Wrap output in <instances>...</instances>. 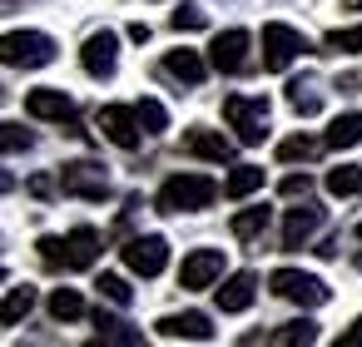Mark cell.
<instances>
[{
  "label": "cell",
  "instance_id": "cell-1",
  "mask_svg": "<svg viewBox=\"0 0 362 347\" xmlns=\"http://www.w3.org/2000/svg\"><path fill=\"white\" fill-rule=\"evenodd\" d=\"M214 199H218V184L209 174H169L154 194V208L159 213H204V208H214Z\"/></svg>",
  "mask_w": 362,
  "mask_h": 347
},
{
  "label": "cell",
  "instance_id": "cell-2",
  "mask_svg": "<svg viewBox=\"0 0 362 347\" xmlns=\"http://www.w3.org/2000/svg\"><path fill=\"white\" fill-rule=\"evenodd\" d=\"M60 45L45 35V30H6L0 35V65H11V70H45L55 65Z\"/></svg>",
  "mask_w": 362,
  "mask_h": 347
},
{
  "label": "cell",
  "instance_id": "cell-3",
  "mask_svg": "<svg viewBox=\"0 0 362 347\" xmlns=\"http://www.w3.org/2000/svg\"><path fill=\"white\" fill-rule=\"evenodd\" d=\"M223 119L233 124L238 144H263L268 139V100L263 95H228L223 100Z\"/></svg>",
  "mask_w": 362,
  "mask_h": 347
},
{
  "label": "cell",
  "instance_id": "cell-4",
  "mask_svg": "<svg viewBox=\"0 0 362 347\" xmlns=\"http://www.w3.org/2000/svg\"><path fill=\"white\" fill-rule=\"evenodd\" d=\"M258 45H263V70H273V75H283L293 60H303L313 45L303 40V30H293V25H283V20H268L263 25V35H258Z\"/></svg>",
  "mask_w": 362,
  "mask_h": 347
},
{
  "label": "cell",
  "instance_id": "cell-5",
  "mask_svg": "<svg viewBox=\"0 0 362 347\" xmlns=\"http://www.w3.org/2000/svg\"><path fill=\"white\" fill-rule=\"evenodd\" d=\"M60 189H65L70 199H90V204H105V199L115 194L105 164H95V159H70V164L60 169Z\"/></svg>",
  "mask_w": 362,
  "mask_h": 347
},
{
  "label": "cell",
  "instance_id": "cell-6",
  "mask_svg": "<svg viewBox=\"0 0 362 347\" xmlns=\"http://www.w3.org/2000/svg\"><path fill=\"white\" fill-rule=\"evenodd\" d=\"M268 288H273V298L298 302V307H322V302L332 298V288H327L322 278L303 273V268H278V273L268 278Z\"/></svg>",
  "mask_w": 362,
  "mask_h": 347
},
{
  "label": "cell",
  "instance_id": "cell-7",
  "mask_svg": "<svg viewBox=\"0 0 362 347\" xmlns=\"http://www.w3.org/2000/svg\"><path fill=\"white\" fill-rule=\"evenodd\" d=\"M248 50H253V35H248L243 25L218 30L214 45H209V65H214L218 75H243V70H248Z\"/></svg>",
  "mask_w": 362,
  "mask_h": 347
},
{
  "label": "cell",
  "instance_id": "cell-8",
  "mask_svg": "<svg viewBox=\"0 0 362 347\" xmlns=\"http://www.w3.org/2000/svg\"><path fill=\"white\" fill-rule=\"evenodd\" d=\"M100 134L115 144V149H139L144 144V124H139V110L134 105H105L100 110Z\"/></svg>",
  "mask_w": 362,
  "mask_h": 347
},
{
  "label": "cell",
  "instance_id": "cell-9",
  "mask_svg": "<svg viewBox=\"0 0 362 347\" xmlns=\"http://www.w3.org/2000/svg\"><path fill=\"white\" fill-rule=\"evenodd\" d=\"M119 258H124V268H129L134 278H159V273L169 268V243H164L159 233H144V238H129V243L119 248Z\"/></svg>",
  "mask_w": 362,
  "mask_h": 347
},
{
  "label": "cell",
  "instance_id": "cell-10",
  "mask_svg": "<svg viewBox=\"0 0 362 347\" xmlns=\"http://www.w3.org/2000/svg\"><path fill=\"white\" fill-rule=\"evenodd\" d=\"M327 223V208L322 204H313V199H303L298 208H288L283 213V248L288 253H298V248H308L313 243V233Z\"/></svg>",
  "mask_w": 362,
  "mask_h": 347
},
{
  "label": "cell",
  "instance_id": "cell-11",
  "mask_svg": "<svg viewBox=\"0 0 362 347\" xmlns=\"http://www.w3.org/2000/svg\"><path fill=\"white\" fill-rule=\"evenodd\" d=\"M80 65L90 80H110L119 70V35L115 30H95L85 45H80Z\"/></svg>",
  "mask_w": 362,
  "mask_h": 347
},
{
  "label": "cell",
  "instance_id": "cell-12",
  "mask_svg": "<svg viewBox=\"0 0 362 347\" xmlns=\"http://www.w3.org/2000/svg\"><path fill=\"white\" fill-rule=\"evenodd\" d=\"M223 278V253L218 248H194L189 258H184V268H179V288L184 293H204V288H214Z\"/></svg>",
  "mask_w": 362,
  "mask_h": 347
},
{
  "label": "cell",
  "instance_id": "cell-13",
  "mask_svg": "<svg viewBox=\"0 0 362 347\" xmlns=\"http://www.w3.org/2000/svg\"><path fill=\"white\" fill-rule=\"evenodd\" d=\"M209 60L199 55V50H169L164 60H159V75H169L174 85H184V90H199L204 80H209Z\"/></svg>",
  "mask_w": 362,
  "mask_h": 347
},
{
  "label": "cell",
  "instance_id": "cell-14",
  "mask_svg": "<svg viewBox=\"0 0 362 347\" xmlns=\"http://www.w3.org/2000/svg\"><path fill=\"white\" fill-rule=\"evenodd\" d=\"M159 337H174V342H214V317L209 312H169L154 322Z\"/></svg>",
  "mask_w": 362,
  "mask_h": 347
},
{
  "label": "cell",
  "instance_id": "cell-15",
  "mask_svg": "<svg viewBox=\"0 0 362 347\" xmlns=\"http://www.w3.org/2000/svg\"><path fill=\"white\" fill-rule=\"evenodd\" d=\"M25 114L30 119H50V124H75V100L65 90H30L25 95Z\"/></svg>",
  "mask_w": 362,
  "mask_h": 347
},
{
  "label": "cell",
  "instance_id": "cell-16",
  "mask_svg": "<svg viewBox=\"0 0 362 347\" xmlns=\"http://www.w3.org/2000/svg\"><path fill=\"white\" fill-rule=\"evenodd\" d=\"M184 154L209 159V164H228V159H233V139H228V134H218V129L194 124V129H184Z\"/></svg>",
  "mask_w": 362,
  "mask_h": 347
},
{
  "label": "cell",
  "instance_id": "cell-17",
  "mask_svg": "<svg viewBox=\"0 0 362 347\" xmlns=\"http://www.w3.org/2000/svg\"><path fill=\"white\" fill-rule=\"evenodd\" d=\"M100 253H105V238H100V228H90V223H80V228H70L65 233V268H95L100 263Z\"/></svg>",
  "mask_w": 362,
  "mask_h": 347
},
{
  "label": "cell",
  "instance_id": "cell-18",
  "mask_svg": "<svg viewBox=\"0 0 362 347\" xmlns=\"http://www.w3.org/2000/svg\"><path fill=\"white\" fill-rule=\"evenodd\" d=\"M253 298H258V278L243 268V273H233V278H223L218 288H214V302H218V312H248L253 307Z\"/></svg>",
  "mask_w": 362,
  "mask_h": 347
},
{
  "label": "cell",
  "instance_id": "cell-19",
  "mask_svg": "<svg viewBox=\"0 0 362 347\" xmlns=\"http://www.w3.org/2000/svg\"><path fill=\"white\" fill-rule=\"evenodd\" d=\"M268 223H273V208H263V204L238 208V213H233V238H238V243H258V238L268 233Z\"/></svg>",
  "mask_w": 362,
  "mask_h": 347
},
{
  "label": "cell",
  "instance_id": "cell-20",
  "mask_svg": "<svg viewBox=\"0 0 362 347\" xmlns=\"http://www.w3.org/2000/svg\"><path fill=\"white\" fill-rule=\"evenodd\" d=\"M95 327H100V337L95 342H124V347H139L144 342V332L134 327V322H124V317H115V312H95Z\"/></svg>",
  "mask_w": 362,
  "mask_h": 347
},
{
  "label": "cell",
  "instance_id": "cell-21",
  "mask_svg": "<svg viewBox=\"0 0 362 347\" xmlns=\"http://www.w3.org/2000/svg\"><path fill=\"white\" fill-rule=\"evenodd\" d=\"M322 144H327V149H357V144H362V114H357V110H352V114H337V119L327 124Z\"/></svg>",
  "mask_w": 362,
  "mask_h": 347
},
{
  "label": "cell",
  "instance_id": "cell-22",
  "mask_svg": "<svg viewBox=\"0 0 362 347\" xmlns=\"http://www.w3.org/2000/svg\"><path fill=\"white\" fill-rule=\"evenodd\" d=\"M268 342H273V347H308V342H317V322H313V317H293V322L273 327Z\"/></svg>",
  "mask_w": 362,
  "mask_h": 347
},
{
  "label": "cell",
  "instance_id": "cell-23",
  "mask_svg": "<svg viewBox=\"0 0 362 347\" xmlns=\"http://www.w3.org/2000/svg\"><path fill=\"white\" fill-rule=\"evenodd\" d=\"M30 307H35V288H30V283H21V288H11L6 298H0V322L16 327V322H25V317H30Z\"/></svg>",
  "mask_w": 362,
  "mask_h": 347
},
{
  "label": "cell",
  "instance_id": "cell-24",
  "mask_svg": "<svg viewBox=\"0 0 362 347\" xmlns=\"http://www.w3.org/2000/svg\"><path fill=\"white\" fill-rule=\"evenodd\" d=\"M288 105H293V114L313 119V114L322 110V95H317V85L303 75V80H288Z\"/></svg>",
  "mask_w": 362,
  "mask_h": 347
},
{
  "label": "cell",
  "instance_id": "cell-25",
  "mask_svg": "<svg viewBox=\"0 0 362 347\" xmlns=\"http://www.w3.org/2000/svg\"><path fill=\"white\" fill-rule=\"evenodd\" d=\"M322 149H327L322 139H313V134H293V139L278 144V164H308V159H317Z\"/></svg>",
  "mask_w": 362,
  "mask_h": 347
},
{
  "label": "cell",
  "instance_id": "cell-26",
  "mask_svg": "<svg viewBox=\"0 0 362 347\" xmlns=\"http://www.w3.org/2000/svg\"><path fill=\"white\" fill-rule=\"evenodd\" d=\"M263 179H268V174H263L258 164H238V169L223 179V194H228V199H248V194L263 189Z\"/></svg>",
  "mask_w": 362,
  "mask_h": 347
},
{
  "label": "cell",
  "instance_id": "cell-27",
  "mask_svg": "<svg viewBox=\"0 0 362 347\" xmlns=\"http://www.w3.org/2000/svg\"><path fill=\"white\" fill-rule=\"evenodd\" d=\"M327 194H332V199L362 194V164H337V169L327 174Z\"/></svg>",
  "mask_w": 362,
  "mask_h": 347
},
{
  "label": "cell",
  "instance_id": "cell-28",
  "mask_svg": "<svg viewBox=\"0 0 362 347\" xmlns=\"http://www.w3.org/2000/svg\"><path fill=\"white\" fill-rule=\"evenodd\" d=\"M50 317H55V322H75V317H85V298H80L75 288H55V293H50Z\"/></svg>",
  "mask_w": 362,
  "mask_h": 347
},
{
  "label": "cell",
  "instance_id": "cell-29",
  "mask_svg": "<svg viewBox=\"0 0 362 347\" xmlns=\"http://www.w3.org/2000/svg\"><path fill=\"white\" fill-rule=\"evenodd\" d=\"M25 149H35V129L0 119V154H25Z\"/></svg>",
  "mask_w": 362,
  "mask_h": 347
},
{
  "label": "cell",
  "instance_id": "cell-30",
  "mask_svg": "<svg viewBox=\"0 0 362 347\" xmlns=\"http://www.w3.org/2000/svg\"><path fill=\"white\" fill-rule=\"evenodd\" d=\"M95 288H100V298H105V302H115V307H129V302H134V288H129L119 273H100V278H95Z\"/></svg>",
  "mask_w": 362,
  "mask_h": 347
},
{
  "label": "cell",
  "instance_id": "cell-31",
  "mask_svg": "<svg viewBox=\"0 0 362 347\" xmlns=\"http://www.w3.org/2000/svg\"><path fill=\"white\" fill-rule=\"evenodd\" d=\"M322 50H337V55H362V25L327 30V35H322Z\"/></svg>",
  "mask_w": 362,
  "mask_h": 347
},
{
  "label": "cell",
  "instance_id": "cell-32",
  "mask_svg": "<svg viewBox=\"0 0 362 347\" xmlns=\"http://www.w3.org/2000/svg\"><path fill=\"white\" fill-rule=\"evenodd\" d=\"M134 110H139V124H144V134H154V139H159V134L169 129V110H164L159 100H139Z\"/></svg>",
  "mask_w": 362,
  "mask_h": 347
},
{
  "label": "cell",
  "instance_id": "cell-33",
  "mask_svg": "<svg viewBox=\"0 0 362 347\" xmlns=\"http://www.w3.org/2000/svg\"><path fill=\"white\" fill-rule=\"evenodd\" d=\"M35 248H40V263H45V268H55V273L65 268V238H55V233H45V238H40Z\"/></svg>",
  "mask_w": 362,
  "mask_h": 347
},
{
  "label": "cell",
  "instance_id": "cell-34",
  "mask_svg": "<svg viewBox=\"0 0 362 347\" xmlns=\"http://www.w3.org/2000/svg\"><path fill=\"white\" fill-rule=\"evenodd\" d=\"M169 25H174V30H184V35H189V30H204V25H209V16H204V11H199V6H179V11H174V20H169Z\"/></svg>",
  "mask_w": 362,
  "mask_h": 347
},
{
  "label": "cell",
  "instance_id": "cell-35",
  "mask_svg": "<svg viewBox=\"0 0 362 347\" xmlns=\"http://www.w3.org/2000/svg\"><path fill=\"white\" fill-rule=\"evenodd\" d=\"M278 194H283V199H308V194H313V174H288V179L278 184Z\"/></svg>",
  "mask_w": 362,
  "mask_h": 347
},
{
  "label": "cell",
  "instance_id": "cell-36",
  "mask_svg": "<svg viewBox=\"0 0 362 347\" xmlns=\"http://www.w3.org/2000/svg\"><path fill=\"white\" fill-rule=\"evenodd\" d=\"M30 194H35V199H50V194H55V179H50V174H35V179H30Z\"/></svg>",
  "mask_w": 362,
  "mask_h": 347
},
{
  "label": "cell",
  "instance_id": "cell-37",
  "mask_svg": "<svg viewBox=\"0 0 362 347\" xmlns=\"http://www.w3.org/2000/svg\"><path fill=\"white\" fill-rule=\"evenodd\" d=\"M337 347H362V317H357V322H352V327L337 337Z\"/></svg>",
  "mask_w": 362,
  "mask_h": 347
},
{
  "label": "cell",
  "instance_id": "cell-38",
  "mask_svg": "<svg viewBox=\"0 0 362 347\" xmlns=\"http://www.w3.org/2000/svg\"><path fill=\"white\" fill-rule=\"evenodd\" d=\"M129 40H134V45H144V40H149V25H144V20H139V25H129Z\"/></svg>",
  "mask_w": 362,
  "mask_h": 347
},
{
  "label": "cell",
  "instance_id": "cell-39",
  "mask_svg": "<svg viewBox=\"0 0 362 347\" xmlns=\"http://www.w3.org/2000/svg\"><path fill=\"white\" fill-rule=\"evenodd\" d=\"M337 90L342 95H357V75H337Z\"/></svg>",
  "mask_w": 362,
  "mask_h": 347
},
{
  "label": "cell",
  "instance_id": "cell-40",
  "mask_svg": "<svg viewBox=\"0 0 362 347\" xmlns=\"http://www.w3.org/2000/svg\"><path fill=\"white\" fill-rule=\"evenodd\" d=\"M317 258H337V238H322L317 243Z\"/></svg>",
  "mask_w": 362,
  "mask_h": 347
},
{
  "label": "cell",
  "instance_id": "cell-41",
  "mask_svg": "<svg viewBox=\"0 0 362 347\" xmlns=\"http://www.w3.org/2000/svg\"><path fill=\"white\" fill-rule=\"evenodd\" d=\"M11 189H16V179H11V174H6V169H0V199H6V194H11Z\"/></svg>",
  "mask_w": 362,
  "mask_h": 347
},
{
  "label": "cell",
  "instance_id": "cell-42",
  "mask_svg": "<svg viewBox=\"0 0 362 347\" xmlns=\"http://www.w3.org/2000/svg\"><path fill=\"white\" fill-rule=\"evenodd\" d=\"M11 11H21V0H0V16H11Z\"/></svg>",
  "mask_w": 362,
  "mask_h": 347
},
{
  "label": "cell",
  "instance_id": "cell-43",
  "mask_svg": "<svg viewBox=\"0 0 362 347\" xmlns=\"http://www.w3.org/2000/svg\"><path fill=\"white\" fill-rule=\"evenodd\" d=\"M342 11H362V0H342Z\"/></svg>",
  "mask_w": 362,
  "mask_h": 347
},
{
  "label": "cell",
  "instance_id": "cell-44",
  "mask_svg": "<svg viewBox=\"0 0 362 347\" xmlns=\"http://www.w3.org/2000/svg\"><path fill=\"white\" fill-rule=\"evenodd\" d=\"M357 273H362V253H357Z\"/></svg>",
  "mask_w": 362,
  "mask_h": 347
},
{
  "label": "cell",
  "instance_id": "cell-45",
  "mask_svg": "<svg viewBox=\"0 0 362 347\" xmlns=\"http://www.w3.org/2000/svg\"><path fill=\"white\" fill-rule=\"evenodd\" d=\"M0 283H6V268H0Z\"/></svg>",
  "mask_w": 362,
  "mask_h": 347
},
{
  "label": "cell",
  "instance_id": "cell-46",
  "mask_svg": "<svg viewBox=\"0 0 362 347\" xmlns=\"http://www.w3.org/2000/svg\"><path fill=\"white\" fill-rule=\"evenodd\" d=\"M357 238H362V223H357Z\"/></svg>",
  "mask_w": 362,
  "mask_h": 347
},
{
  "label": "cell",
  "instance_id": "cell-47",
  "mask_svg": "<svg viewBox=\"0 0 362 347\" xmlns=\"http://www.w3.org/2000/svg\"><path fill=\"white\" fill-rule=\"evenodd\" d=\"M0 100H6V90H0Z\"/></svg>",
  "mask_w": 362,
  "mask_h": 347
}]
</instances>
